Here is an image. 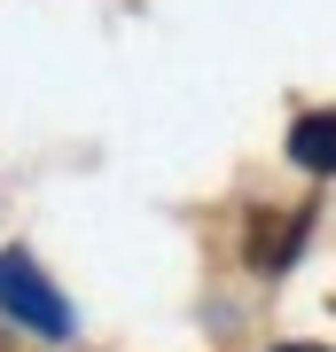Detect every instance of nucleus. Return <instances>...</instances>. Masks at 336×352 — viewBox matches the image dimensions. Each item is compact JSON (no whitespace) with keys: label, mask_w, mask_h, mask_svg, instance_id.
<instances>
[{"label":"nucleus","mask_w":336,"mask_h":352,"mask_svg":"<svg viewBox=\"0 0 336 352\" xmlns=\"http://www.w3.org/2000/svg\"><path fill=\"white\" fill-rule=\"evenodd\" d=\"M289 157H298L305 173H336V110H305L298 126H289Z\"/></svg>","instance_id":"7ed1b4c3"},{"label":"nucleus","mask_w":336,"mask_h":352,"mask_svg":"<svg viewBox=\"0 0 336 352\" xmlns=\"http://www.w3.org/2000/svg\"><path fill=\"white\" fill-rule=\"evenodd\" d=\"M282 352H321V344H282Z\"/></svg>","instance_id":"20e7f679"},{"label":"nucleus","mask_w":336,"mask_h":352,"mask_svg":"<svg viewBox=\"0 0 336 352\" xmlns=\"http://www.w3.org/2000/svg\"><path fill=\"white\" fill-rule=\"evenodd\" d=\"M0 314H8V321H24L32 337H47V344L71 337V305H63V289L39 274L24 251H0Z\"/></svg>","instance_id":"f257e3e1"},{"label":"nucleus","mask_w":336,"mask_h":352,"mask_svg":"<svg viewBox=\"0 0 336 352\" xmlns=\"http://www.w3.org/2000/svg\"><path fill=\"white\" fill-rule=\"evenodd\" d=\"M305 235H313V204L250 219V266H258V274H282V266H289V251H298Z\"/></svg>","instance_id":"f03ea898"}]
</instances>
